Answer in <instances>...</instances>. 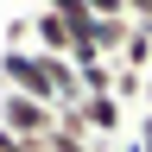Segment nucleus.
<instances>
[{
    "instance_id": "f257e3e1",
    "label": "nucleus",
    "mask_w": 152,
    "mask_h": 152,
    "mask_svg": "<svg viewBox=\"0 0 152 152\" xmlns=\"http://www.w3.org/2000/svg\"><path fill=\"white\" fill-rule=\"evenodd\" d=\"M0 127H7L13 140H51V133H57V108L7 89V95H0Z\"/></svg>"
},
{
    "instance_id": "f03ea898",
    "label": "nucleus",
    "mask_w": 152,
    "mask_h": 152,
    "mask_svg": "<svg viewBox=\"0 0 152 152\" xmlns=\"http://www.w3.org/2000/svg\"><path fill=\"white\" fill-rule=\"evenodd\" d=\"M0 83H7L13 95H32V102L57 108V102H51V83H45V57H38V51H0Z\"/></svg>"
},
{
    "instance_id": "7ed1b4c3",
    "label": "nucleus",
    "mask_w": 152,
    "mask_h": 152,
    "mask_svg": "<svg viewBox=\"0 0 152 152\" xmlns=\"http://www.w3.org/2000/svg\"><path fill=\"white\" fill-rule=\"evenodd\" d=\"M32 51L38 57H70L76 51V32H70V19L57 13V7H38L32 13Z\"/></svg>"
},
{
    "instance_id": "20e7f679",
    "label": "nucleus",
    "mask_w": 152,
    "mask_h": 152,
    "mask_svg": "<svg viewBox=\"0 0 152 152\" xmlns=\"http://www.w3.org/2000/svg\"><path fill=\"white\" fill-rule=\"evenodd\" d=\"M83 127H89V140H108V133H127V114L114 95H89L83 102Z\"/></svg>"
},
{
    "instance_id": "39448f33",
    "label": "nucleus",
    "mask_w": 152,
    "mask_h": 152,
    "mask_svg": "<svg viewBox=\"0 0 152 152\" xmlns=\"http://www.w3.org/2000/svg\"><path fill=\"white\" fill-rule=\"evenodd\" d=\"M76 83H83V102H89V95H114V64H102V57H95V64L76 70Z\"/></svg>"
},
{
    "instance_id": "423d86ee",
    "label": "nucleus",
    "mask_w": 152,
    "mask_h": 152,
    "mask_svg": "<svg viewBox=\"0 0 152 152\" xmlns=\"http://www.w3.org/2000/svg\"><path fill=\"white\" fill-rule=\"evenodd\" d=\"M51 152H89V140H76V133H51Z\"/></svg>"
},
{
    "instance_id": "0eeeda50",
    "label": "nucleus",
    "mask_w": 152,
    "mask_h": 152,
    "mask_svg": "<svg viewBox=\"0 0 152 152\" xmlns=\"http://www.w3.org/2000/svg\"><path fill=\"white\" fill-rule=\"evenodd\" d=\"M0 152H19V140H13V133H7V127H0Z\"/></svg>"
},
{
    "instance_id": "6e6552de",
    "label": "nucleus",
    "mask_w": 152,
    "mask_h": 152,
    "mask_svg": "<svg viewBox=\"0 0 152 152\" xmlns=\"http://www.w3.org/2000/svg\"><path fill=\"white\" fill-rule=\"evenodd\" d=\"M140 95H146V108H152V76H146V89H140Z\"/></svg>"
},
{
    "instance_id": "1a4fd4ad",
    "label": "nucleus",
    "mask_w": 152,
    "mask_h": 152,
    "mask_svg": "<svg viewBox=\"0 0 152 152\" xmlns=\"http://www.w3.org/2000/svg\"><path fill=\"white\" fill-rule=\"evenodd\" d=\"M140 140H152V114H146V133H140Z\"/></svg>"
},
{
    "instance_id": "9d476101",
    "label": "nucleus",
    "mask_w": 152,
    "mask_h": 152,
    "mask_svg": "<svg viewBox=\"0 0 152 152\" xmlns=\"http://www.w3.org/2000/svg\"><path fill=\"white\" fill-rule=\"evenodd\" d=\"M140 146H146V152H152V140H140Z\"/></svg>"
}]
</instances>
